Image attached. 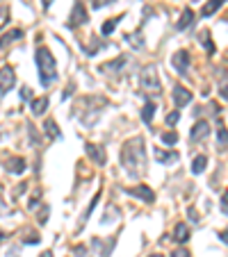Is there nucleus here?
Masks as SVG:
<instances>
[{
	"label": "nucleus",
	"instance_id": "obj_1",
	"mask_svg": "<svg viewBox=\"0 0 228 257\" xmlns=\"http://www.w3.org/2000/svg\"><path fill=\"white\" fill-rule=\"evenodd\" d=\"M121 164L126 168V173L137 180L146 173V144L144 136H132L128 139L121 148Z\"/></svg>",
	"mask_w": 228,
	"mask_h": 257
},
{
	"label": "nucleus",
	"instance_id": "obj_2",
	"mask_svg": "<svg viewBox=\"0 0 228 257\" xmlns=\"http://www.w3.org/2000/svg\"><path fill=\"white\" fill-rule=\"evenodd\" d=\"M34 61H37V68H39V82H41V87H50L57 80V66H55L53 53L46 45H39L37 53H34Z\"/></svg>",
	"mask_w": 228,
	"mask_h": 257
},
{
	"label": "nucleus",
	"instance_id": "obj_3",
	"mask_svg": "<svg viewBox=\"0 0 228 257\" xmlns=\"http://www.w3.org/2000/svg\"><path fill=\"white\" fill-rule=\"evenodd\" d=\"M142 87L146 89V93H155V96L160 93L162 87H160V76L155 71V66H146L142 71Z\"/></svg>",
	"mask_w": 228,
	"mask_h": 257
},
{
	"label": "nucleus",
	"instance_id": "obj_4",
	"mask_svg": "<svg viewBox=\"0 0 228 257\" xmlns=\"http://www.w3.org/2000/svg\"><path fill=\"white\" fill-rule=\"evenodd\" d=\"M14 82H16L14 68H12V66L0 68V100L5 98V93H7V91L14 87Z\"/></svg>",
	"mask_w": 228,
	"mask_h": 257
},
{
	"label": "nucleus",
	"instance_id": "obj_5",
	"mask_svg": "<svg viewBox=\"0 0 228 257\" xmlns=\"http://www.w3.org/2000/svg\"><path fill=\"white\" fill-rule=\"evenodd\" d=\"M89 21V16H87V9L84 5L78 0L76 5H73V12H71V21H68V28H78V25H84V23Z\"/></svg>",
	"mask_w": 228,
	"mask_h": 257
},
{
	"label": "nucleus",
	"instance_id": "obj_6",
	"mask_svg": "<svg viewBox=\"0 0 228 257\" xmlns=\"http://www.w3.org/2000/svg\"><path fill=\"white\" fill-rule=\"evenodd\" d=\"M171 98H174V105L180 109V107H185V105H190L192 103V93H190V89H185V87H180V84H176Z\"/></svg>",
	"mask_w": 228,
	"mask_h": 257
},
{
	"label": "nucleus",
	"instance_id": "obj_7",
	"mask_svg": "<svg viewBox=\"0 0 228 257\" xmlns=\"http://www.w3.org/2000/svg\"><path fill=\"white\" fill-rule=\"evenodd\" d=\"M171 64H174V68L180 76H185L187 68H190V53H187V50H178V53L171 57Z\"/></svg>",
	"mask_w": 228,
	"mask_h": 257
},
{
	"label": "nucleus",
	"instance_id": "obj_8",
	"mask_svg": "<svg viewBox=\"0 0 228 257\" xmlns=\"http://www.w3.org/2000/svg\"><path fill=\"white\" fill-rule=\"evenodd\" d=\"M126 194H128V196L142 198L144 203H153V200H155V194H153V189H148L146 184H139V187H130V189H126Z\"/></svg>",
	"mask_w": 228,
	"mask_h": 257
},
{
	"label": "nucleus",
	"instance_id": "obj_9",
	"mask_svg": "<svg viewBox=\"0 0 228 257\" xmlns=\"http://www.w3.org/2000/svg\"><path fill=\"white\" fill-rule=\"evenodd\" d=\"M87 155H89V159L94 162V164H98V166H103V164H105V151H103L100 146L87 144Z\"/></svg>",
	"mask_w": 228,
	"mask_h": 257
},
{
	"label": "nucleus",
	"instance_id": "obj_10",
	"mask_svg": "<svg viewBox=\"0 0 228 257\" xmlns=\"http://www.w3.org/2000/svg\"><path fill=\"white\" fill-rule=\"evenodd\" d=\"M208 121H198V123H194V128H192V132H190V139L192 141H203L205 136H208Z\"/></svg>",
	"mask_w": 228,
	"mask_h": 257
},
{
	"label": "nucleus",
	"instance_id": "obj_11",
	"mask_svg": "<svg viewBox=\"0 0 228 257\" xmlns=\"http://www.w3.org/2000/svg\"><path fill=\"white\" fill-rule=\"evenodd\" d=\"M98 198H100V191H96V196L91 198V203L87 205V210H84V212H82V216H80V223H78V232L82 230V227H84V223H87V219L91 216V212L96 210V203H98Z\"/></svg>",
	"mask_w": 228,
	"mask_h": 257
},
{
	"label": "nucleus",
	"instance_id": "obj_12",
	"mask_svg": "<svg viewBox=\"0 0 228 257\" xmlns=\"http://www.w3.org/2000/svg\"><path fill=\"white\" fill-rule=\"evenodd\" d=\"M21 37H23V30H18V28L12 30V32H7V34H2V37H0V50H5L7 45H12L16 39H21Z\"/></svg>",
	"mask_w": 228,
	"mask_h": 257
},
{
	"label": "nucleus",
	"instance_id": "obj_13",
	"mask_svg": "<svg viewBox=\"0 0 228 257\" xmlns=\"http://www.w3.org/2000/svg\"><path fill=\"white\" fill-rule=\"evenodd\" d=\"M174 242L178 243H185V242H190V230H187V226L185 223H178L174 230Z\"/></svg>",
	"mask_w": 228,
	"mask_h": 257
},
{
	"label": "nucleus",
	"instance_id": "obj_14",
	"mask_svg": "<svg viewBox=\"0 0 228 257\" xmlns=\"http://www.w3.org/2000/svg\"><path fill=\"white\" fill-rule=\"evenodd\" d=\"M192 21H194V12L190 7H185L180 14V21H178V30H187L192 25Z\"/></svg>",
	"mask_w": 228,
	"mask_h": 257
},
{
	"label": "nucleus",
	"instance_id": "obj_15",
	"mask_svg": "<svg viewBox=\"0 0 228 257\" xmlns=\"http://www.w3.org/2000/svg\"><path fill=\"white\" fill-rule=\"evenodd\" d=\"M7 171L9 173H23V171H25V159L23 157H12L7 162Z\"/></svg>",
	"mask_w": 228,
	"mask_h": 257
},
{
	"label": "nucleus",
	"instance_id": "obj_16",
	"mask_svg": "<svg viewBox=\"0 0 228 257\" xmlns=\"http://www.w3.org/2000/svg\"><path fill=\"white\" fill-rule=\"evenodd\" d=\"M205 166H208V157H205V155H196V157H194V164H192V173L194 175L203 173Z\"/></svg>",
	"mask_w": 228,
	"mask_h": 257
},
{
	"label": "nucleus",
	"instance_id": "obj_17",
	"mask_svg": "<svg viewBox=\"0 0 228 257\" xmlns=\"http://www.w3.org/2000/svg\"><path fill=\"white\" fill-rule=\"evenodd\" d=\"M126 41H128L135 50H139V48H144V39H142V32L137 30V32H132V34H126Z\"/></svg>",
	"mask_w": 228,
	"mask_h": 257
},
{
	"label": "nucleus",
	"instance_id": "obj_18",
	"mask_svg": "<svg viewBox=\"0 0 228 257\" xmlns=\"http://www.w3.org/2000/svg\"><path fill=\"white\" fill-rule=\"evenodd\" d=\"M221 5H224V0H208V5H203V9H201V16H212Z\"/></svg>",
	"mask_w": 228,
	"mask_h": 257
},
{
	"label": "nucleus",
	"instance_id": "obj_19",
	"mask_svg": "<svg viewBox=\"0 0 228 257\" xmlns=\"http://www.w3.org/2000/svg\"><path fill=\"white\" fill-rule=\"evenodd\" d=\"M153 114H155V103H153V100H146L144 109H142V121L151 123L153 121Z\"/></svg>",
	"mask_w": 228,
	"mask_h": 257
},
{
	"label": "nucleus",
	"instance_id": "obj_20",
	"mask_svg": "<svg viewBox=\"0 0 228 257\" xmlns=\"http://www.w3.org/2000/svg\"><path fill=\"white\" fill-rule=\"evenodd\" d=\"M46 109H48V98H39V100H32V114L34 116H39V114H44Z\"/></svg>",
	"mask_w": 228,
	"mask_h": 257
},
{
	"label": "nucleus",
	"instance_id": "obj_21",
	"mask_svg": "<svg viewBox=\"0 0 228 257\" xmlns=\"http://www.w3.org/2000/svg\"><path fill=\"white\" fill-rule=\"evenodd\" d=\"M119 21H121V16H116V18H110V21H105L103 23V34H105V37H110V34H112L114 30H116V25H119Z\"/></svg>",
	"mask_w": 228,
	"mask_h": 257
},
{
	"label": "nucleus",
	"instance_id": "obj_22",
	"mask_svg": "<svg viewBox=\"0 0 228 257\" xmlns=\"http://www.w3.org/2000/svg\"><path fill=\"white\" fill-rule=\"evenodd\" d=\"M123 64H126V57H119V60L110 61V64H103V66H100V71H110V73H116V71H119Z\"/></svg>",
	"mask_w": 228,
	"mask_h": 257
},
{
	"label": "nucleus",
	"instance_id": "obj_23",
	"mask_svg": "<svg viewBox=\"0 0 228 257\" xmlns=\"http://www.w3.org/2000/svg\"><path fill=\"white\" fill-rule=\"evenodd\" d=\"M155 159H158V162H164V164H167V162H176V159H178V155H176V152H167V151H155Z\"/></svg>",
	"mask_w": 228,
	"mask_h": 257
},
{
	"label": "nucleus",
	"instance_id": "obj_24",
	"mask_svg": "<svg viewBox=\"0 0 228 257\" xmlns=\"http://www.w3.org/2000/svg\"><path fill=\"white\" fill-rule=\"evenodd\" d=\"M46 132H48L50 139H60V128H57V123H55L53 119H48V121H46Z\"/></svg>",
	"mask_w": 228,
	"mask_h": 257
},
{
	"label": "nucleus",
	"instance_id": "obj_25",
	"mask_svg": "<svg viewBox=\"0 0 228 257\" xmlns=\"http://www.w3.org/2000/svg\"><path fill=\"white\" fill-rule=\"evenodd\" d=\"M198 39H201V41H203V45H205V50H208V53L212 55L214 53V44L212 41H210V34H208V32H201V34H198Z\"/></svg>",
	"mask_w": 228,
	"mask_h": 257
},
{
	"label": "nucleus",
	"instance_id": "obj_26",
	"mask_svg": "<svg viewBox=\"0 0 228 257\" xmlns=\"http://www.w3.org/2000/svg\"><path fill=\"white\" fill-rule=\"evenodd\" d=\"M217 141H219V151H226V128L221 125L217 132Z\"/></svg>",
	"mask_w": 228,
	"mask_h": 257
},
{
	"label": "nucleus",
	"instance_id": "obj_27",
	"mask_svg": "<svg viewBox=\"0 0 228 257\" xmlns=\"http://www.w3.org/2000/svg\"><path fill=\"white\" fill-rule=\"evenodd\" d=\"M162 141L167 146H174L176 141H178V135H176V132H164V135H162Z\"/></svg>",
	"mask_w": 228,
	"mask_h": 257
},
{
	"label": "nucleus",
	"instance_id": "obj_28",
	"mask_svg": "<svg viewBox=\"0 0 228 257\" xmlns=\"http://www.w3.org/2000/svg\"><path fill=\"white\" fill-rule=\"evenodd\" d=\"M9 21V9L7 7H0V28Z\"/></svg>",
	"mask_w": 228,
	"mask_h": 257
},
{
	"label": "nucleus",
	"instance_id": "obj_29",
	"mask_svg": "<svg viewBox=\"0 0 228 257\" xmlns=\"http://www.w3.org/2000/svg\"><path fill=\"white\" fill-rule=\"evenodd\" d=\"M171 257H192V255H190V250L178 248V250H174V253H171Z\"/></svg>",
	"mask_w": 228,
	"mask_h": 257
},
{
	"label": "nucleus",
	"instance_id": "obj_30",
	"mask_svg": "<svg viewBox=\"0 0 228 257\" xmlns=\"http://www.w3.org/2000/svg\"><path fill=\"white\" fill-rule=\"evenodd\" d=\"M178 119H180V112H171V114L167 116V123H169V125H174Z\"/></svg>",
	"mask_w": 228,
	"mask_h": 257
},
{
	"label": "nucleus",
	"instance_id": "obj_31",
	"mask_svg": "<svg viewBox=\"0 0 228 257\" xmlns=\"http://www.w3.org/2000/svg\"><path fill=\"white\" fill-rule=\"evenodd\" d=\"M73 255H78V257L87 255V248H84V246H76V248H73Z\"/></svg>",
	"mask_w": 228,
	"mask_h": 257
},
{
	"label": "nucleus",
	"instance_id": "obj_32",
	"mask_svg": "<svg viewBox=\"0 0 228 257\" xmlns=\"http://www.w3.org/2000/svg\"><path fill=\"white\" fill-rule=\"evenodd\" d=\"M46 219H48V207H44V210H41V214H39V223L44 226Z\"/></svg>",
	"mask_w": 228,
	"mask_h": 257
},
{
	"label": "nucleus",
	"instance_id": "obj_33",
	"mask_svg": "<svg viewBox=\"0 0 228 257\" xmlns=\"http://www.w3.org/2000/svg\"><path fill=\"white\" fill-rule=\"evenodd\" d=\"M25 189H28V184L23 182L21 187H16V189H14V196H21V194H25Z\"/></svg>",
	"mask_w": 228,
	"mask_h": 257
},
{
	"label": "nucleus",
	"instance_id": "obj_34",
	"mask_svg": "<svg viewBox=\"0 0 228 257\" xmlns=\"http://www.w3.org/2000/svg\"><path fill=\"white\" fill-rule=\"evenodd\" d=\"M187 214H190V219L194 221V223L198 221V214H196V210H194V207H190V210H187Z\"/></svg>",
	"mask_w": 228,
	"mask_h": 257
},
{
	"label": "nucleus",
	"instance_id": "obj_35",
	"mask_svg": "<svg viewBox=\"0 0 228 257\" xmlns=\"http://www.w3.org/2000/svg\"><path fill=\"white\" fill-rule=\"evenodd\" d=\"M21 96H23V100H28V98H30V89H28V87H23V93H21Z\"/></svg>",
	"mask_w": 228,
	"mask_h": 257
},
{
	"label": "nucleus",
	"instance_id": "obj_36",
	"mask_svg": "<svg viewBox=\"0 0 228 257\" xmlns=\"http://www.w3.org/2000/svg\"><path fill=\"white\" fill-rule=\"evenodd\" d=\"M221 214H226V194L221 196Z\"/></svg>",
	"mask_w": 228,
	"mask_h": 257
},
{
	"label": "nucleus",
	"instance_id": "obj_37",
	"mask_svg": "<svg viewBox=\"0 0 228 257\" xmlns=\"http://www.w3.org/2000/svg\"><path fill=\"white\" fill-rule=\"evenodd\" d=\"M41 5H44V9H50V5H53V0H41Z\"/></svg>",
	"mask_w": 228,
	"mask_h": 257
},
{
	"label": "nucleus",
	"instance_id": "obj_38",
	"mask_svg": "<svg viewBox=\"0 0 228 257\" xmlns=\"http://www.w3.org/2000/svg\"><path fill=\"white\" fill-rule=\"evenodd\" d=\"M41 257H53V253H50V250H46V253H41Z\"/></svg>",
	"mask_w": 228,
	"mask_h": 257
},
{
	"label": "nucleus",
	"instance_id": "obj_39",
	"mask_svg": "<svg viewBox=\"0 0 228 257\" xmlns=\"http://www.w3.org/2000/svg\"><path fill=\"white\" fill-rule=\"evenodd\" d=\"M0 212H2V189H0Z\"/></svg>",
	"mask_w": 228,
	"mask_h": 257
},
{
	"label": "nucleus",
	"instance_id": "obj_40",
	"mask_svg": "<svg viewBox=\"0 0 228 257\" xmlns=\"http://www.w3.org/2000/svg\"><path fill=\"white\" fill-rule=\"evenodd\" d=\"M2 239H5V232H0V242H2Z\"/></svg>",
	"mask_w": 228,
	"mask_h": 257
},
{
	"label": "nucleus",
	"instance_id": "obj_41",
	"mask_svg": "<svg viewBox=\"0 0 228 257\" xmlns=\"http://www.w3.org/2000/svg\"><path fill=\"white\" fill-rule=\"evenodd\" d=\"M151 257H162V255H151Z\"/></svg>",
	"mask_w": 228,
	"mask_h": 257
},
{
	"label": "nucleus",
	"instance_id": "obj_42",
	"mask_svg": "<svg viewBox=\"0 0 228 257\" xmlns=\"http://www.w3.org/2000/svg\"><path fill=\"white\" fill-rule=\"evenodd\" d=\"M110 2H112V0H110ZM103 5H105V0H103Z\"/></svg>",
	"mask_w": 228,
	"mask_h": 257
}]
</instances>
